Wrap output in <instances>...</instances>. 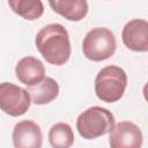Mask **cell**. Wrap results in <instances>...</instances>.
<instances>
[{
	"mask_svg": "<svg viewBox=\"0 0 148 148\" xmlns=\"http://www.w3.org/2000/svg\"><path fill=\"white\" fill-rule=\"evenodd\" d=\"M35 44L43 58L51 65H65L71 57L69 35L60 23L43 27L36 35Z\"/></svg>",
	"mask_w": 148,
	"mask_h": 148,
	"instance_id": "6da1fadb",
	"label": "cell"
},
{
	"mask_svg": "<svg viewBox=\"0 0 148 148\" xmlns=\"http://www.w3.org/2000/svg\"><path fill=\"white\" fill-rule=\"evenodd\" d=\"M127 87V75L123 68L116 65L103 67L95 79L96 96L105 103L118 102Z\"/></svg>",
	"mask_w": 148,
	"mask_h": 148,
	"instance_id": "7a4b0ae2",
	"label": "cell"
},
{
	"mask_svg": "<svg viewBox=\"0 0 148 148\" xmlns=\"http://www.w3.org/2000/svg\"><path fill=\"white\" fill-rule=\"evenodd\" d=\"M114 127V116L111 111L102 106H90L76 119V130L86 140L97 139L112 131Z\"/></svg>",
	"mask_w": 148,
	"mask_h": 148,
	"instance_id": "3957f363",
	"label": "cell"
},
{
	"mask_svg": "<svg viewBox=\"0 0 148 148\" xmlns=\"http://www.w3.org/2000/svg\"><path fill=\"white\" fill-rule=\"evenodd\" d=\"M117 43L114 35L108 28H92L87 32L82 42L83 56L91 61H103L116 52Z\"/></svg>",
	"mask_w": 148,
	"mask_h": 148,
	"instance_id": "277c9868",
	"label": "cell"
},
{
	"mask_svg": "<svg viewBox=\"0 0 148 148\" xmlns=\"http://www.w3.org/2000/svg\"><path fill=\"white\" fill-rule=\"evenodd\" d=\"M31 104L27 89L10 82L0 83V110L8 116L18 117L24 114Z\"/></svg>",
	"mask_w": 148,
	"mask_h": 148,
	"instance_id": "5b68a950",
	"label": "cell"
},
{
	"mask_svg": "<svg viewBox=\"0 0 148 148\" xmlns=\"http://www.w3.org/2000/svg\"><path fill=\"white\" fill-rule=\"evenodd\" d=\"M143 135L139 126L132 121H120L110 132V148H141Z\"/></svg>",
	"mask_w": 148,
	"mask_h": 148,
	"instance_id": "8992f818",
	"label": "cell"
},
{
	"mask_svg": "<svg viewBox=\"0 0 148 148\" xmlns=\"http://www.w3.org/2000/svg\"><path fill=\"white\" fill-rule=\"evenodd\" d=\"M124 45L135 52L148 51V22L142 18L131 20L121 31Z\"/></svg>",
	"mask_w": 148,
	"mask_h": 148,
	"instance_id": "52a82bcc",
	"label": "cell"
},
{
	"mask_svg": "<svg viewBox=\"0 0 148 148\" xmlns=\"http://www.w3.org/2000/svg\"><path fill=\"white\" fill-rule=\"evenodd\" d=\"M14 148H42L43 133L38 124L32 120H21L12 134Z\"/></svg>",
	"mask_w": 148,
	"mask_h": 148,
	"instance_id": "ba28073f",
	"label": "cell"
},
{
	"mask_svg": "<svg viewBox=\"0 0 148 148\" xmlns=\"http://www.w3.org/2000/svg\"><path fill=\"white\" fill-rule=\"evenodd\" d=\"M15 74L21 83L32 87L45 77V67L39 59L35 57H24L16 64Z\"/></svg>",
	"mask_w": 148,
	"mask_h": 148,
	"instance_id": "9c48e42d",
	"label": "cell"
},
{
	"mask_svg": "<svg viewBox=\"0 0 148 148\" xmlns=\"http://www.w3.org/2000/svg\"><path fill=\"white\" fill-rule=\"evenodd\" d=\"M52 9L68 21H81L88 14V2L86 0H51Z\"/></svg>",
	"mask_w": 148,
	"mask_h": 148,
	"instance_id": "30bf717a",
	"label": "cell"
},
{
	"mask_svg": "<svg viewBox=\"0 0 148 148\" xmlns=\"http://www.w3.org/2000/svg\"><path fill=\"white\" fill-rule=\"evenodd\" d=\"M31 102L37 105H45L54 101L59 95V84L52 77H44L39 83L28 87Z\"/></svg>",
	"mask_w": 148,
	"mask_h": 148,
	"instance_id": "8fae6325",
	"label": "cell"
},
{
	"mask_svg": "<svg viewBox=\"0 0 148 148\" xmlns=\"http://www.w3.org/2000/svg\"><path fill=\"white\" fill-rule=\"evenodd\" d=\"M8 6L15 14L28 21L39 18L44 13L43 2L39 0H9Z\"/></svg>",
	"mask_w": 148,
	"mask_h": 148,
	"instance_id": "7c38bea8",
	"label": "cell"
},
{
	"mask_svg": "<svg viewBox=\"0 0 148 148\" xmlns=\"http://www.w3.org/2000/svg\"><path fill=\"white\" fill-rule=\"evenodd\" d=\"M49 141L52 148H71L74 143V133L66 123H57L49 131Z\"/></svg>",
	"mask_w": 148,
	"mask_h": 148,
	"instance_id": "4fadbf2b",
	"label": "cell"
}]
</instances>
